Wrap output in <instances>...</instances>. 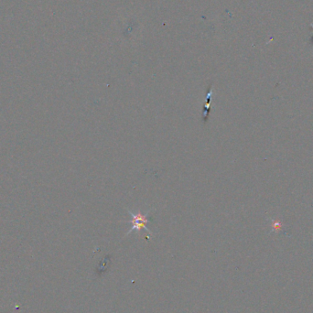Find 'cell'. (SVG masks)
Masks as SVG:
<instances>
[{"mask_svg": "<svg viewBox=\"0 0 313 313\" xmlns=\"http://www.w3.org/2000/svg\"><path fill=\"white\" fill-rule=\"evenodd\" d=\"M212 93H213L212 92V85L211 84L210 87L208 89L207 93H206V99H205V103H204V106H203V114H202V118H203L204 123H206L208 118H209V114H210V110H211Z\"/></svg>", "mask_w": 313, "mask_h": 313, "instance_id": "7a4b0ae2", "label": "cell"}, {"mask_svg": "<svg viewBox=\"0 0 313 313\" xmlns=\"http://www.w3.org/2000/svg\"><path fill=\"white\" fill-rule=\"evenodd\" d=\"M129 214L132 217V219L130 221L131 223V228L128 231L126 235L131 234L132 232H137L139 233L141 229H145L148 233H150V234H152L151 231H150L148 227H147V224H149L150 222V211H148L146 214H143L140 211L137 212V213H134L131 211H128Z\"/></svg>", "mask_w": 313, "mask_h": 313, "instance_id": "6da1fadb", "label": "cell"}]
</instances>
